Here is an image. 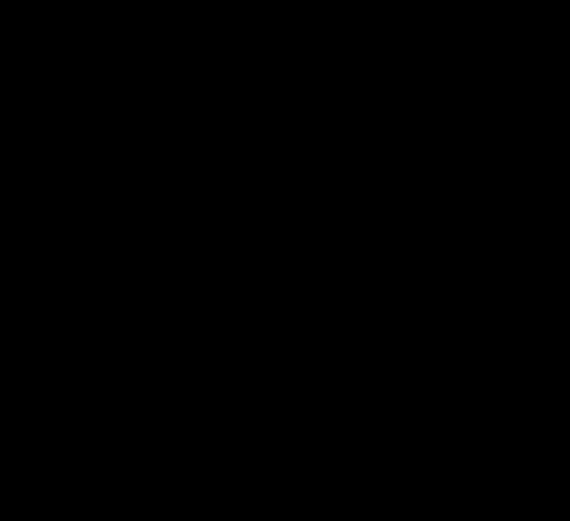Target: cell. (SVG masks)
Here are the masks:
<instances>
[]
</instances>
